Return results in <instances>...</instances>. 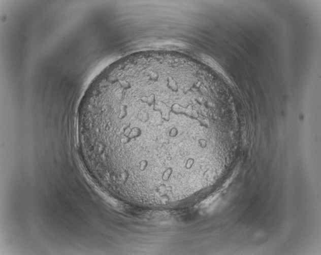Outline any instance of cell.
Wrapping results in <instances>:
<instances>
[{"instance_id":"6da1fadb","label":"cell","mask_w":321,"mask_h":255,"mask_svg":"<svg viewBox=\"0 0 321 255\" xmlns=\"http://www.w3.org/2000/svg\"><path fill=\"white\" fill-rule=\"evenodd\" d=\"M212 107L178 93L147 91L95 109L90 132L103 162L121 180L176 186L205 173L229 140L232 123Z\"/></svg>"}]
</instances>
